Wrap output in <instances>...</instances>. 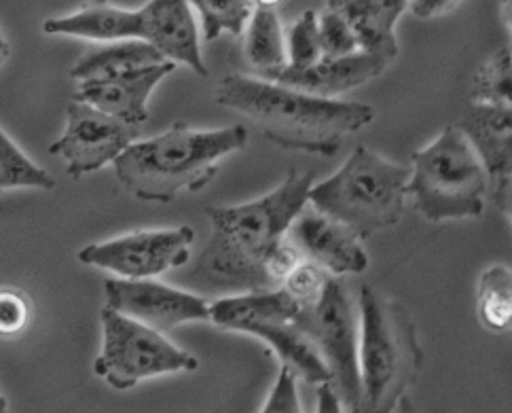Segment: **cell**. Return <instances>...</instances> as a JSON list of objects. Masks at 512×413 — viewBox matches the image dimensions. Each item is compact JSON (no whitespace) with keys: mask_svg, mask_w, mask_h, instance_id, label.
Wrapping results in <instances>:
<instances>
[{"mask_svg":"<svg viewBox=\"0 0 512 413\" xmlns=\"http://www.w3.org/2000/svg\"><path fill=\"white\" fill-rule=\"evenodd\" d=\"M314 172L290 168L271 193L235 206H208L212 236L199 257L197 274L214 289L248 293L271 289L265 259L309 204Z\"/></svg>","mask_w":512,"mask_h":413,"instance_id":"cell-1","label":"cell"},{"mask_svg":"<svg viewBox=\"0 0 512 413\" xmlns=\"http://www.w3.org/2000/svg\"><path fill=\"white\" fill-rule=\"evenodd\" d=\"M214 100L254 121L273 145L322 157L335 155L375 117L369 104L312 96L254 75H227Z\"/></svg>","mask_w":512,"mask_h":413,"instance_id":"cell-2","label":"cell"},{"mask_svg":"<svg viewBox=\"0 0 512 413\" xmlns=\"http://www.w3.org/2000/svg\"><path fill=\"white\" fill-rule=\"evenodd\" d=\"M248 145L244 125L193 130L187 123L146 140H136L115 161L117 181L142 202L168 204L180 193H195L212 183L221 159Z\"/></svg>","mask_w":512,"mask_h":413,"instance_id":"cell-3","label":"cell"},{"mask_svg":"<svg viewBox=\"0 0 512 413\" xmlns=\"http://www.w3.org/2000/svg\"><path fill=\"white\" fill-rule=\"evenodd\" d=\"M358 320V413H394L424 365L415 322L405 305L369 284L360 286Z\"/></svg>","mask_w":512,"mask_h":413,"instance_id":"cell-4","label":"cell"},{"mask_svg":"<svg viewBox=\"0 0 512 413\" xmlns=\"http://www.w3.org/2000/svg\"><path fill=\"white\" fill-rule=\"evenodd\" d=\"M409 176L411 166L358 145L333 176L312 185L309 206L367 240L405 219Z\"/></svg>","mask_w":512,"mask_h":413,"instance_id":"cell-5","label":"cell"},{"mask_svg":"<svg viewBox=\"0 0 512 413\" xmlns=\"http://www.w3.org/2000/svg\"><path fill=\"white\" fill-rule=\"evenodd\" d=\"M407 195L430 223L477 219L485 210L489 178L472 145L457 125L411 155Z\"/></svg>","mask_w":512,"mask_h":413,"instance_id":"cell-6","label":"cell"},{"mask_svg":"<svg viewBox=\"0 0 512 413\" xmlns=\"http://www.w3.org/2000/svg\"><path fill=\"white\" fill-rule=\"evenodd\" d=\"M301 305L284 289H261L216 299L210 303V320L216 327L263 339L278 354L280 363L307 384H331L318 350L295 325Z\"/></svg>","mask_w":512,"mask_h":413,"instance_id":"cell-7","label":"cell"},{"mask_svg":"<svg viewBox=\"0 0 512 413\" xmlns=\"http://www.w3.org/2000/svg\"><path fill=\"white\" fill-rule=\"evenodd\" d=\"M102 350L94 363V373L115 390L136 388L142 380L157 375L197 371V358L153 327L102 308Z\"/></svg>","mask_w":512,"mask_h":413,"instance_id":"cell-8","label":"cell"},{"mask_svg":"<svg viewBox=\"0 0 512 413\" xmlns=\"http://www.w3.org/2000/svg\"><path fill=\"white\" fill-rule=\"evenodd\" d=\"M295 325L318 350L343 407L358 413L362 397L358 369L360 320L347 286L339 278L328 276L320 297L301 305Z\"/></svg>","mask_w":512,"mask_h":413,"instance_id":"cell-9","label":"cell"},{"mask_svg":"<svg viewBox=\"0 0 512 413\" xmlns=\"http://www.w3.org/2000/svg\"><path fill=\"white\" fill-rule=\"evenodd\" d=\"M193 242L195 231L191 227L138 229L100 244H89L79 250L77 259L117 278L144 280L187 265Z\"/></svg>","mask_w":512,"mask_h":413,"instance_id":"cell-10","label":"cell"},{"mask_svg":"<svg viewBox=\"0 0 512 413\" xmlns=\"http://www.w3.org/2000/svg\"><path fill=\"white\" fill-rule=\"evenodd\" d=\"M138 125L125 123L85 102L72 100L64 134L51 142L49 155L66 161V174L81 178L98 172L140 138Z\"/></svg>","mask_w":512,"mask_h":413,"instance_id":"cell-11","label":"cell"},{"mask_svg":"<svg viewBox=\"0 0 512 413\" xmlns=\"http://www.w3.org/2000/svg\"><path fill=\"white\" fill-rule=\"evenodd\" d=\"M104 295L106 308L161 333L187 325V322L210 320V303L206 299L153 278H108L104 280Z\"/></svg>","mask_w":512,"mask_h":413,"instance_id":"cell-12","label":"cell"},{"mask_svg":"<svg viewBox=\"0 0 512 413\" xmlns=\"http://www.w3.org/2000/svg\"><path fill=\"white\" fill-rule=\"evenodd\" d=\"M286 238L305 261L320 265L331 276H358L369 267V253L356 233L309 204L292 221Z\"/></svg>","mask_w":512,"mask_h":413,"instance_id":"cell-13","label":"cell"},{"mask_svg":"<svg viewBox=\"0 0 512 413\" xmlns=\"http://www.w3.org/2000/svg\"><path fill=\"white\" fill-rule=\"evenodd\" d=\"M457 128L464 132L489 178V195L500 212L512 210V111L472 104Z\"/></svg>","mask_w":512,"mask_h":413,"instance_id":"cell-14","label":"cell"},{"mask_svg":"<svg viewBox=\"0 0 512 413\" xmlns=\"http://www.w3.org/2000/svg\"><path fill=\"white\" fill-rule=\"evenodd\" d=\"M174 68V62L163 60L119 77L79 81L75 100L142 128L149 121V100L155 87L172 75Z\"/></svg>","mask_w":512,"mask_h":413,"instance_id":"cell-15","label":"cell"},{"mask_svg":"<svg viewBox=\"0 0 512 413\" xmlns=\"http://www.w3.org/2000/svg\"><path fill=\"white\" fill-rule=\"evenodd\" d=\"M388 66V60L358 49L343 58L322 56L316 64L303 70H288L286 66H282L271 70V73L263 75L261 79L299 89V92L312 96L337 98L339 94L352 92V89L381 77Z\"/></svg>","mask_w":512,"mask_h":413,"instance_id":"cell-16","label":"cell"},{"mask_svg":"<svg viewBox=\"0 0 512 413\" xmlns=\"http://www.w3.org/2000/svg\"><path fill=\"white\" fill-rule=\"evenodd\" d=\"M142 41L153 45L163 58L185 64L199 77H208L201 58L199 28L187 0H149L140 7Z\"/></svg>","mask_w":512,"mask_h":413,"instance_id":"cell-17","label":"cell"},{"mask_svg":"<svg viewBox=\"0 0 512 413\" xmlns=\"http://www.w3.org/2000/svg\"><path fill=\"white\" fill-rule=\"evenodd\" d=\"M43 30L53 37H75L98 43L142 39V15L140 9L132 11L108 0H89L75 13L45 20Z\"/></svg>","mask_w":512,"mask_h":413,"instance_id":"cell-18","label":"cell"},{"mask_svg":"<svg viewBox=\"0 0 512 413\" xmlns=\"http://www.w3.org/2000/svg\"><path fill=\"white\" fill-rule=\"evenodd\" d=\"M328 9L339 13L350 26L360 51L373 53L390 64L396 60V20L379 5V0H328Z\"/></svg>","mask_w":512,"mask_h":413,"instance_id":"cell-19","label":"cell"},{"mask_svg":"<svg viewBox=\"0 0 512 413\" xmlns=\"http://www.w3.org/2000/svg\"><path fill=\"white\" fill-rule=\"evenodd\" d=\"M163 60L166 58H163L153 45L142 39L115 41L96 49H89L85 56L72 66L70 77L77 81L119 77L125 73H132V70L159 64Z\"/></svg>","mask_w":512,"mask_h":413,"instance_id":"cell-20","label":"cell"},{"mask_svg":"<svg viewBox=\"0 0 512 413\" xmlns=\"http://www.w3.org/2000/svg\"><path fill=\"white\" fill-rule=\"evenodd\" d=\"M244 32V56L254 77L286 66V32L276 9L254 7Z\"/></svg>","mask_w":512,"mask_h":413,"instance_id":"cell-21","label":"cell"},{"mask_svg":"<svg viewBox=\"0 0 512 413\" xmlns=\"http://www.w3.org/2000/svg\"><path fill=\"white\" fill-rule=\"evenodd\" d=\"M477 314L487 331L504 333L512 322V272L506 265H491L477 284Z\"/></svg>","mask_w":512,"mask_h":413,"instance_id":"cell-22","label":"cell"},{"mask_svg":"<svg viewBox=\"0 0 512 413\" xmlns=\"http://www.w3.org/2000/svg\"><path fill=\"white\" fill-rule=\"evenodd\" d=\"M56 181L15 145L0 128V191L7 189H53Z\"/></svg>","mask_w":512,"mask_h":413,"instance_id":"cell-23","label":"cell"},{"mask_svg":"<svg viewBox=\"0 0 512 413\" xmlns=\"http://www.w3.org/2000/svg\"><path fill=\"white\" fill-rule=\"evenodd\" d=\"M187 3L199 13L206 41L218 39L223 32L242 37L254 11L252 0H187Z\"/></svg>","mask_w":512,"mask_h":413,"instance_id":"cell-24","label":"cell"},{"mask_svg":"<svg viewBox=\"0 0 512 413\" xmlns=\"http://www.w3.org/2000/svg\"><path fill=\"white\" fill-rule=\"evenodd\" d=\"M512 87V56L510 45L500 47L487 62L477 70L472 81V104L502 106L512 109L510 104Z\"/></svg>","mask_w":512,"mask_h":413,"instance_id":"cell-25","label":"cell"},{"mask_svg":"<svg viewBox=\"0 0 512 413\" xmlns=\"http://www.w3.org/2000/svg\"><path fill=\"white\" fill-rule=\"evenodd\" d=\"M322 58L316 11H303L286 32V68L303 70Z\"/></svg>","mask_w":512,"mask_h":413,"instance_id":"cell-26","label":"cell"},{"mask_svg":"<svg viewBox=\"0 0 512 413\" xmlns=\"http://www.w3.org/2000/svg\"><path fill=\"white\" fill-rule=\"evenodd\" d=\"M318 41L324 58H343L358 51V43L343 17L331 9L318 15Z\"/></svg>","mask_w":512,"mask_h":413,"instance_id":"cell-27","label":"cell"},{"mask_svg":"<svg viewBox=\"0 0 512 413\" xmlns=\"http://www.w3.org/2000/svg\"><path fill=\"white\" fill-rule=\"evenodd\" d=\"M328 276L331 274L324 272L320 265L303 259L282 282V289L299 305H309L320 297Z\"/></svg>","mask_w":512,"mask_h":413,"instance_id":"cell-28","label":"cell"},{"mask_svg":"<svg viewBox=\"0 0 512 413\" xmlns=\"http://www.w3.org/2000/svg\"><path fill=\"white\" fill-rule=\"evenodd\" d=\"M32 303L24 291L5 286L0 289V337L20 335L30 322Z\"/></svg>","mask_w":512,"mask_h":413,"instance_id":"cell-29","label":"cell"},{"mask_svg":"<svg viewBox=\"0 0 512 413\" xmlns=\"http://www.w3.org/2000/svg\"><path fill=\"white\" fill-rule=\"evenodd\" d=\"M261 413H303L297 375L288 367L280 365L276 384H273Z\"/></svg>","mask_w":512,"mask_h":413,"instance_id":"cell-30","label":"cell"},{"mask_svg":"<svg viewBox=\"0 0 512 413\" xmlns=\"http://www.w3.org/2000/svg\"><path fill=\"white\" fill-rule=\"evenodd\" d=\"M303 261L297 246L292 244L288 238H284L276 248L271 250L265 259V276L271 286L282 284L288 274Z\"/></svg>","mask_w":512,"mask_h":413,"instance_id":"cell-31","label":"cell"},{"mask_svg":"<svg viewBox=\"0 0 512 413\" xmlns=\"http://www.w3.org/2000/svg\"><path fill=\"white\" fill-rule=\"evenodd\" d=\"M460 5V0H409V9L419 20H432V17L445 15Z\"/></svg>","mask_w":512,"mask_h":413,"instance_id":"cell-32","label":"cell"},{"mask_svg":"<svg viewBox=\"0 0 512 413\" xmlns=\"http://www.w3.org/2000/svg\"><path fill=\"white\" fill-rule=\"evenodd\" d=\"M316 413H345L341 399L331 384H320L318 386V405Z\"/></svg>","mask_w":512,"mask_h":413,"instance_id":"cell-33","label":"cell"},{"mask_svg":"<svg viewBox=\"0 0 512 413\" xmlns=\"http://www.w3.org/2000/svg\"><path fill=\"white\" fill-rule=\"evenodd\" d=\"M379 5L386 9L394 17V20L398 22V17L405 13V9L409 7V0H379Z\"/></svg>","mask_w":512,"mask_h":413,"instance_id":"cell-34","label":"cell"},{"mask_svg":"<svg viewBox=\"0 0 512 413\" xmlns=\"http://www.w3.org/2000/svg\"><path fill=\"white\" fill-rule=\"evenodd\" d=\"M394 413H419V411H417L415 403L405 394V397H402L400 403L396 405V411H394Z\"/></svg>","mask_w":512,"mask_h":413,"instance_id":"cell-35","label":"cell"},{"mask_svg":"<svg viewBox=\"0 0 512 413\" xmlns=\"http://www.w3.org/2000/svg\"><path fill=\"white\" fill-rule=\"evenodd\" d=\"M254 7H265V9H278L284 0H252Z\"/></svg>","mask_w":512,"mask_h":413,"instance_id":"cell-36","label":"cell"},{"mask_svg":"<svg viewBox=\"0 0 512 413\" xmlns=\"http://www.w3.org/2000/svg\"><path fill=\"white\" fill-rule=\"evenodd\" d=\"M0 413H9V411H7V401H5L3 394H0Z\"/></svg>","mask_w":512,"mask_h":413,"instance_id":"cell-37","label":"cell"},{"mask_svg":"<svg viewBox=\"0 0 512 413\" xmlns=\"http://www.w3.org/2000/svg\"><path fill=\"white\" fill-rule=\"evenodd\" d=\"M9 56H0V66H3L5 64V60H7Z\"/></svg>","mask_w":512,"mask_h":413,"instance_id":"cell-38","label":"cell"}]
</instances>
